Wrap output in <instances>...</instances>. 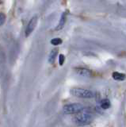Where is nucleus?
<instances>
[{
  "mask_svg": "<svg viewBox=\"0 0 126 127\" xmlns=\"http://www.w3.org/2000/svg\"><path fill=\"white\" fill-rule=\"evenodd\" d=\"M38 18L37 17H33V18L30 19V21L29 22L28 25L26 26L25 29V37H29V36L32 33V32L35 30V28L37 26Z\"/></svg>",
  "mask_w": 126,
  "mask_h": 127,
  "instance_id": "4",
  "label": "nucleus"
},
{
  "mask_svg": "<svg viewBox=\"0 0 126 127\" xmlns=\"http://www.w3.org/2000/svg\"><path fill=\"white\" fill-rule=\"evenodd\" d=\"M84 110V106L80 103H71L64 106L63 112L65 114H76Z\"/></svg>",
  "mask_w": 126,
  "mask_h": 127,
  "instance_id": "3",
  "label": "nucleus"
},
{
  "mask_svg": "<svg viewBox=\"0 0 126 127\" xmlns=\"http://www.w3.org/2000/svg\"><path fill=\"white\" fill-rule=\"evenodd\" d=\"M64 61H65V57L63 54H60V56H59V62H60V64L63 65Z\"/></svg>",
  "mask_w": 126,
  "mask_h": 127,
  "instance_id": "12",
  "label": "nucleus"
},
{
  "mask_svg": "<svg viewBox=\"0 0 126 127\" xmlns=\"http://www.w3.org/2000/svg\"><path fill=\"white\" fill-rule=\"evenodd\" d=\"M76 71L78 75H81V76L83 77H90L92 75L91 71L87 68H84V67H78Z\"/></svg>",
  "mask_w": 126,
  "mask_h": 127,
  "instance_id": "5",
  "label": "nucleus"
},
{
  "mask_svg": "<svg viewBox=\"0 0 126 127\" xmlns=\"http://www.w3.org/2000/svg\"><path fill=\"white\" fill-rule=\"evenodd\" d=\"M57 53H58V50L56 49H53L52 51H51V53L49 54V62L50 64L54 63L55 59H56V56H57Z\"/></svg>",
  "mask_w": 126,
  "mask_h": 127,
  "instance_id": "7",
  "label": "nucleus"
},
{
  "mask_svg": "<svg viewBox=\"0 0 126 127\" xmlns=\"http://www.w3.org/2000/svg\"><path fill=\"white\" fill-rule=\"evenodd\" d=\"M76 115L74 117L73 121L78 126H86L91 123L94 120V115L91 113H89L87 111L82 110L79 113L76 114Z\"/></svg>",
  "mask_w": 126,
  "mask_h": 127,
  "instance_id": "1",
  "label": "nucleus"
},
{
  "mask_svg": "<svg viewBox=\"0 0 126 127\" xmlns=\"http://www.w3.org/2000/svg\"><path fill=\"white\" fill-rule=\"evenodd\" d=\"M113 78L115 79V80L122 81L125 79V75L123 73H120V72H117V71H115V72L113 73Z\"/></svg>",
  "mask_w": 126,
  "mask_h": 127,
  "instance_id": "8",
  "label": "nucleus"
},
{
  "mask_svg": "<svg viewBox=\"0 0 126 127\" xmlns=\"http://www.w3.org/2000/svg\"><path fill=\"white\" fill-rule=\"evenodd\" d=\"M6 21V16L4 14H2V13H0V26H2L3 24H4Z\"/></svg>",
  "mask_w": 126,
  "mask_h": 127,
  "instance_id": "11",
  "label": "nucleus"
},
{
  "mask_svg": "<svg viewBox=\"0 0 126 127\" xmlns=\"http://www.w3.org/2000/svg\"><path fill=\"white\" fill-rule=\"evenodd\" d=\"M70 93L72 94L73 96L77 98H90L94 97V93L91 91L80 88V87H75L70 91Z\"/></svg>",
  "mask_w": 126,
  "mask_h": 127,
  "instance_id": "2",
  "label": "nucleus"
},
{
  "mask_svg": "<svg viewBox=\"0 0 126 127\" xmlns=\"http://www.w3.org/2000/svg\"><path fill=\"white\" fill-rule=\"evenodd\" d=\"M50 42L53 45H60L62 43V40L60 38H53L51 40Z\"/></svg>",
  "mask_w": 126,
  "mask_h": 127,
  "instance_id": "10",
  "label": "nucleus"
},
{
  "mask_svg": "<svg viewBox=\"0 0 126 127\" xmlns=\"http://www.w3.org/2000/svg\"><path fill=\"white\" fill-rule=\"evenodd\" d=\"M100 106L102 109L104 110H107L109 109L110 106H111V103H110V101L107 98H105V99H102L101 103H100Z\"/></svg>",
  "mask_w": 126,
  "mask_h": 127,
  "instance_id": "9",
  "label": "nucleus"
},
{
  "mask_svg": "<svg viewBox=\"0 0 126 127\" xmlns=\"http://www.w3.org/2000/svg\"><path fill=\"white\" fill-rule=\"evenodd\" d=\"M66 19H67V14L66 13H63L61 15V18L60 19V22H59L58 26L56 28V30H60L61 29H63L66 23Z\"/></svg>",
  "mask_w": 126,
  "mask_h": 127,
  "instance_id": "6",
  "label": "nucleus"
}]
</instances>
